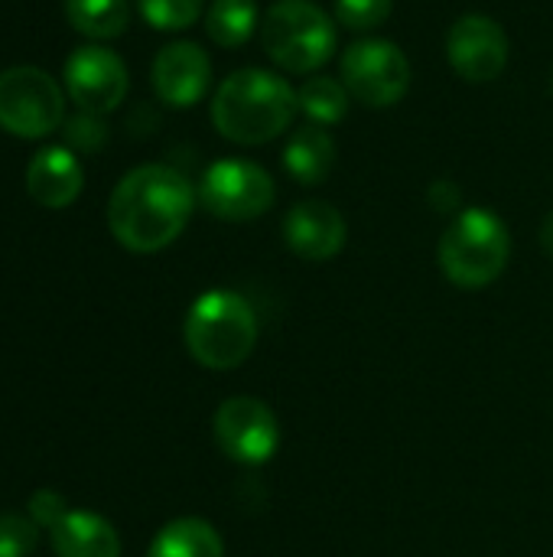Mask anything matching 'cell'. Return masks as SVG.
<instances>
[{"label":"cell","mask_w":553,"mask_h":557,"mask_svg":"<svg viewBox=\"0 0 553 557\" xmlns=\"http://www.w3.org/2000/svg\"><path fill=\"white\" fill-rule=\"evenodd\" d=\"M196 209L192 183L163 163L130 170L108 199V228L127 251L153 255L173 245Z\"/></svg>","instance_id":"1"},{"label":"cell","mask_w":553,"mask_h":557,"mask_svg":"<svg viewBox=\"0 0 553 557\" xmlns=\"http://www.w3.org/2000/svg\"><path fill=\"white\" fill-rule=\"evenodd\" d=\"M300 111L297 91L290 82L267 69H238L231 72L212 98L215 131L241 147H257L280 137L293 114Z\"/></svg>","instance_id":"2"},{"label":"cell","mask_w":553,"mask_h":557,"mask_svg":"<svg viewBox=\"0 0 553 557\" xmlns=\"http://www.w3.org/2000/svg\"><path fill=\"white\" fill-rule=\"evenodd\" d=\"M183 339L189 356L212 369H238L257 346V313L235 290H205L186 313Z\"/></svg>","instance_id":"3"},{"label":"cell","mask_w":553,"mask_h":557,"mask_svg":"<svg viewBox=\"0 0 553 557\" xmlns=\"http://www.w3.org/2000/svg\"><path fill=\"white\" fill-rule=\"evenodd\" d=\"M512 258L508 225L489 209H463L440 238L437 261L447 281L476 290L502 277Z\"/></svg>","instance_id":"4"},{"label":"cell","mask_w":553,"mask_h":557,"mask_svg":"<svg viewBox=\"0 0 553 557\" xmlns=\"http://www.w3.org/2000/svg\"><path fill=\"white\" fill-rule=\"evenodd\" d=\"M339 42L336 20L313 0H277L261 23V46L267 59L293 75L323 69Z\"/></svg>","instance_id":"5"},{"label":"cell","mask_w":553,"mask_h":557,"mask_svg":"<svg viewBox=\"0 0 553 557\" xmlns=\"http://www.w3.org/2000/svg\"><path fill=\"white\" fill-rule=\"evenodd\" d=\"M65 121V95L59 82L36 65L0 72V127L23 140H39Z\"/></svg>","instance_id":"6"},{"label":"cell","mask_w":553,"mask_h":557,"mask_svg":"<svg viewBox=\"0 0 553 557\" xmlns=\"http://www.w3.org/2000/svg\"><path fill=\"white\" fill-rule=\"evenodd\" d=\"M342 85L368 108H391L411 88V62L388 39H355L342 52Z\"/></svg>","instance_id":"7"},{"label":"cell","mask_w":553,"mask_h":557,"mask_svg":"<svg viewBox=\"0 0 553 557\" xmlns=\"http://www.w3.org/2000/svg\"><path fill=\"white\" fill-rule=\"evenodd\" d=\"M277 199L271 173L251 160H218L205 170L199 202L222 222H251Z\"/></svg>","instance_id":"8"},{"label":"cell","mask_w":553,"mask_h":557,"mask_svg":"<svg viewBox=\"0 0 553 557\" xmlns=\"http://www.w3.org/2000/svg\"><path fill=\"white\" fill-rule=\"evenodd\" d=\"M212 431H215L222 454L244 467L267 463L280 447V424L274 411L251 395H235L222 401L215 411Z\"/></svg>","instance_id":"9"},{"label":"cell","mask_w":553,"mask_h":557,"mask_svg":"<svg viewBox=\"0 0 553 557\" xmlns=\"http://www.w3.org/2000/svg\"><path fill=\"white\" fill-rule=\"evenodd\" d=\"M65 88L68 98L78 104V111H91V114H108L114 111L124 95H127V65L117 52L104 49V46H78L68 59H65Z\"/></svg>","instance_id":"10"},{"label":"cell","mask_w":553,"mask_h":557,"mask_svg":"<svg viewBox=\"0 0 553 557\" xmlns=\"http://www.w3.org/2000/svg\"><path fill=\"white\" fill-rule=\"evenodd\" d=\"M447 59L466 82H492L505 72L508 36L486 13H463L447 33Z\"/></svg>","instance_id":"11"},{"label":"cell","mask_w":553,"mask_h":557,"mask_svg":"<svg viewBox=\"0 0 553 557\" xmlns=\"http://www.w3.org/2000/svg\"><path fill=\"white\" fill-rule=\"evenodd\" d=\"M150 78L163 104L192 108L212 85V59L199 42H169L156 52Z\"/></svg>","instance_id":"12"},{"label":"cell","mask_w":553,"mask_h":557,"mask_svg":"<svg viewBox=\"0 0 553 557\" xmlns=\"http://www.w3.org/2000/svg\"><path fill=\"white\" fill-rule=\"evenodd\" d=\"M345 219L323 199H303L284 215V242L303 261H329L345 248Z\"/></svg>","instance_id":"13"},{"label":"cell","mask_w":553,"mask_h":557,"mask_svg":"<svg viewBox=\"0 0 553 557\" xmlns=\"http://www.w3.org/2000/svg\"><path fill=\"white\" fill-rule=\"evenodd\" d=\"M85 170L68 147H46L26 166V193L42 209H65L81 196Z\"/></svg>","instance_id":"14"},{"label":"cell","mask_w":553,"mask_h":557,"mask_svg":"<svg viewBox=\"0 0 553 557\" xmlns=\"http://www.w3.org/2000/svg\"><path fill=\"white\" fill-rule=\"evenodd\" d=\"M55 557H121V539L114 525L95 512L68 509L55 529H49Z\"/></svg>","instance_id":"15"},{"label":"cell","mask_w":553,"mask_h":557,"mask_svg":"<svg viewBox=\"0 0 553 557\" xmlns=\"http://www.w3.org/2000/svg\"><path fill=\"white\" fill-rule=\"evenodd\" d=\"M336 166V140L323 124H303L284 147V170L300 186H319Z\"/></svg>","instance_id":"16"},{"label":"cell","mask_w":553,"mask_h":557,"mask_svg":"<svg viewBox=\"0 0 553 557\" xmlns=\"http://www.w3.org/2000/svg\"><path fill=\"white\" fill-rule=\"evenodd\" d=\"M147 557H225V545L205 519H173L156 532Z\"/></svg>","instance_id":"17"},{"label":"cell","mask_w":553,"mask_h":557,"mask_svg":"<svg viewBox=\"0 0 553 557\" xmlns=\"http://www.w3.org/2000/svg\"><path fill=\"white\" fill-rule=\"evenodd\" d=\"M65 20L88 39H114L130 23L127 0H65Z\"/></svg>","instance_id":"18"},{"label":"cell","mask_w":553,"mask_h":557,"mask_svg":"<svg viewBox=\"0 0 553 557\" xmlns=\"http://www.w3.org/2000/svg\"><path fill=\"white\" fill-rule=\"evenodd\" d=\"M257 3L254 0H212L205 13V33L222 49L244 46L257 29Z\"/></svg>","instance_id":"19"},{"label":"cell","mask_w":553,"mask_h":557,"mask_svg":"<svg viewBox=\"0 0 553 557\" xmlns=\"http://www.w3.org/2000/svg\"><path fill=\"white\" fill-rule=\"evenodd\" d=\"M349 98L352 95L345 91L342 78H332V75H313L297 91V104L306 114V121L323 124V127H332L349 114Z\"/></svg>","instance_id":"20"},{"label":"cell","mask_w":553,"mask_h":557,"mask_svg":"<svg viewBox=\"0 0 553 557\" xmlns=\"http://www.w3.org/2000/svg\"><path fill=\"white\" fill-rule=\"evenodd\" d=\"M202 3L205 0H137V10L153 29L176 33L189 29L202 16Z\"/></svg>","instance_id":"21"},{"label":"cell","mask_w":553,"mask_h":557,"mask_svg":"<svg viewBox=\"0 0 553 557\" xmlns=\"http://www.w3.org/2000/svg\"><path fill=\"white\" fill-rule=\"evenodd\" d=\"M394 0H336V23L352 33H368L388 23Z\"/></svg>","instance_id":"22"},{"label":"cell","mask_w":553,"mask_h":557,"mask_svg":"<svg viewBox=\"0 0 553 557\" xmlns=\"http://www.w3.org/2000/svg\"><path fill=\"white\" fill-rule=\"evenodd\" d=\"M39 545V525L20 512H0V557H33Z\"/></svg>","instance_id":"23"},{"label":"cell","mask_w":553,"mask_h":557,"mask_svg":"<svg viewBox=\"0 0 553 557\" xmlns=\"http://www.w3.org/2000/svg\"><path fill=\"white\" fill-rule=\"evenodd\" d=\"M62 134H65L68 150L95 153V150H101L104 140H108V124L101 121V114L78 111V114H72L68 121H62Z\"/></svg>","instance_id":"24"},{"label":"cell","mask_w":553,"mask_h":557,"mask_svg":"<svg viewBox=\"0 0 553 557\" xmlns=\"http://www.w3.org/2000/svg\"><path fill=\"white\" fill-rule=\"evenodd\" d=\"M26 512H29V519H33L39 529H55L59 519L68 512V499H65L62 493H55V490H36V493L29 496Z\"/></svg>","instance_id":"25"},{"label":"cell","mask_w":553,"mask_h":557,"mask_svg":"<svg viewBox=\"0 0 553 557\" xmlns=\"http://www.w3.org/2000/svg\"><path fill=\"white\" fill-rule=\"evenodd\" d=\"M427 199H430V206H433L437 212H456L460 202H463V189H460L453 180H437V183L430 186Z\"/></svg>","instance_id":"26"},{"label":"cell","mask_w":553,"mask_h":557,"mask_svg":"<svg viewBox=\"0 0 553 557\" xmlns=\"http://www.w3.org/2000/svg\"><path fill=\"white\" fill-rule=\"evenodd\" d=\"M541 245H544V251L553 258V212L544 219V225H541Z\"/></svg>","instance_id":"27"},{"label":"cell","mask_w":553,"mask_h":557,"mask_svg":"<svg viewBox=\"0 0 553 557\" xmlns=\"http://www.w3.org/2000/svg\"><path fill=\"white\" fill-rule=\"evenodd\" d=\"M551 91H553V72H551Z\"/></svg>","instance_id":"28"}]
</instances>
